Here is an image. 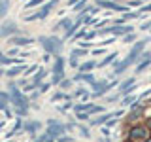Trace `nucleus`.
<instances>
[{
	"label": "nucleus",
	"mask_w": 151,
	"mask_h": 142,
	"mask_svg": "<svg viewBox=\"0 0 151 142\" xmlns=\"http://www.w3.org/2000/svg\"><path fill=\"white\" fill-rule=\"evenodd\" d=\"M40 44L44 46V49L49 55H59L60 49H63V40L57 36H42L40 38Z\"/></svg>",
	"instance_id": "1"
},
{
	"label": "nucleus",
	"mask_w": 151,
	"mask_h": 142,
	"mask_svg": "<svg viewBox=\"0 0 151 142\" xmlns=\"http://www.w3.org/2000/svg\"><path fill=\"white\" fill-rule=\"evenodd\" d=\"M147 138H151V133L145 125H134L129 133V140L130 142H145Z\"/></svg>",
	"instance_id": "2"
},
{
	"label": "nucleus",
	"mask_w": 151,
	"mask_h": 142,
	"mask_svg": "<svg viewBox=\"0 0 151 142\" xmlns=\"http://www.w3.org/2000/svg\"><path fill=\"white\" fill-rule=\"evenodd\" d=\"M9 101L15 104L17 108H27L28 106V99L23 93H19L15 83H9Z\"/></svg>",
	"instance_id": "3"
},
{
	"label": "nucleus",
	"mask_w": 151,
	"mask_h": 142,
	"mask_svg": "<svg viewBox=\"0 0 151 142\" xmlns=\"http://www.w3.org/2000/svg\"><path fill=\"white\" fill-rule=\"evenodd\" d=\"M57 2H59V0H51V2L44 4L40 12H36L34 15H27V17H25V21H34V19H44V17H47V15H49V12L53 9V6H55Z\"/></svg>",
	"instance_id": "4"
},
{
	"label": "nucleus",
	"mask_w": 151,
	"mask_h": 142,
	"mask_svg": "<svg viewBox=\"0 0 151 142\" xmlns=\"http://www.w3.org/2000/svg\"><path fill=\"white\" fill-rule=\"evenodd\" d=\"M64 78V59L63 57H57L55 66H53V82L51 83H60Z\"/></svg>",
	"instance_id": "5"
},
{
	"label": "nucleus",
	"mask_w": 151,
	"mask_h": 142,
	"mask_svg": "<svg viewBox=\"0 0 151 142\" xmlns=\"http://www.w3.org/2000/svg\"><path fill=\"white\" fill-rule=\"evenodd\" d=\"M110 32H113V34H123V36H127V34H130V32H134V28L132 27H123V25H117V27H108V28H100L98 30V34H110Z\"/></svg>",
	"instance_id": "6"
},
{
	"label": "nucleus",
	"mask_w": 151,
	"mask_h": 142,
	"mask_svg": "<svg viewBox=\"0 0 151 142\" xmlns=\"http://www.w3.org/2000/svg\"><path fill=\"white\" fill-rule=\"evenodd\" d=\"M17 30H19V27L15 25L13 21H6V23H2V27H0V36H13V34H17Z\"/></svg>",
	"instance_id": "7"
},
{
	"label": "nucleus",
	"mask_w": 151,
	"mask_h": 142,
	"mask_svg": "<svg viewBox=\"0 0 151 142\" xmlns=\"http://www.w3.org/2000/svg\"><path fill=\"white\" fill-rule=\"evenodd\" d=\"M32 38H28V36H13L12 40H9V44H15V46H28V44H32Z\"/></svg>",
	"instance_id": "8"
},
{
	"label": "nucleus",
	"mask_w": 151,
	"mask_h": 142,
	"mask_svg": "<svg viewBox=\"0 0 151 142\" xmlns=\"http://www.w3.org/2000/svg\"><path fill=\"white\" fill-rule=\"evenodd\" d=\"M98 6L102 8H110V9H117V12H129L125 6H121V4H115V2H110V0H104V2H100Z\"/></svg>",
	"instance_id": "9"
},
{
	"label": "nucleus",
	"mask_w": 151,
	"mask_h": 142,
	"mask_svg": "<svg viewBox=\"0 0 151 142\" xmlns=\"http://www.w3.org/2000/svg\"><path fill=\"white\" fill-rule=\"evenodd\" d=\"M74 110H76V114H79V112H93L94 110V104H89V102L74 104Z\"/></svg>",
	"instance_id": "10"
},
{
	"label": "nucleus",
	"mask_w": 151,
	"mask_h": 142,
	"mask_svg": "<svg viewBox=\"0 0 151 142\" xmlns=\"http://www.w3.org/2000/svg\"><path fill=\"white\" fill-rule=\"evenodd\" d=\"M40 121H28V123H25V127H23V131H27V133H30V135H34V133L40 129Z\"/></svg>",
	"instance_id": "11"
},
{
	"label": "nucleus",
	"mask_w": 151,
	"mask_h": 142,
	"mask_svg": "<svg viewBox=\"0 0 151 142\" xmlns=\"http://www.w3.org/2000/svg\"><path fill=\"white\" fill-rule=\"evenodd\" d=\"M74 80H78V82H79V80H81V82H91V83H94V82H96L93 74H85V72H79V74H76V78H74Z\"/></svg>",
	"instance_id": "12"
},
{
	"label": "nucleus",
	"mask_w": 151,
	"mask_h": 142,
	"mask_svg": "<svg viewBox=\"0 0 151 142\" xmlns=\"http://www.w3.org/2000/svg\"><path fill=\"white\" fill-rule=\"evenodd\" d=\"M110 117H113V114H102V116H98L96 120H93V125H102V123L110 121Z\"/></svg>",
	"instance_id": "13"
},
{
	"label": "nucleus",
	"mask_w": 151,
	"mask_h": 142,
	"mask_svg": "<svg viewBox=\"0 0 151 142\" xmlns=\"http://www.w3.org/2000/svg\"><path fill=\"white\" fill-rule=\"evenodd\" d=\"M44 78H45V70L42 68V70H38V72H36L34 80H32L30 83H34V87H38V85H40V82H42V80H44Z\"/></svg>",
	"instance_id": "14"
},
{
	"label": "nucleus",
	"mask_w": 151,
	"mask_h": 142,
	"mask_svg": "<svg viewBox=\"0 0 151 142\" xmlns=\"http://www.w3.org/2000/svg\"><path fill=\"white\" fill-rule=\"evenodd\" d=\"M25 70V64H19V66H13V68H9L8 72H6V76H9V78H13V76H17L19 72H23Z\"/></svg>",
	"instance_id": "15"
},
{
	"label": "nucleus",
	"mask_w": 151,
	"mask_h": 142,
	"mask_svg": "<svg viewBox=\"0 0 151 142\" xmlns=\"http://www.w3.org/2000/svg\"><path fill=\"white\" fill-rule=\"evenodd\" d=\"M136 17H140V12H129V13H123V17L119 19V25L123 21H129V19H136Z\"/></svg>",
	"instance_id": "16"
},
{
	"label": "nucleus",
	"mask_w": 151,
	"mask_h": 142,
	"mask_svg": "<svg viewBox=\"0 0 151 142\" xmlns=\"http://www.w3.org/2000/svg\"><path fill=\"white\" fill-rule=\"evenodd\" d=\"M8 9H9V0H0V19L8 13Z\"/></svg>",
	"instance_id": "17"
},
{
	"label": "nucleus",
	"mask_w": 151,
	"mask_h": 142,
	"mask_svg": "<svg viewBox=\"0 0 151 142\" xmlns=\"http://www.w3.org/2000/svg\"><path fill=\"white\" fill-rule=\"evenodd\" d=\"M94 66H96V63H94V61H87V63L79 64V72H87V70H93Z\"/></svg>",
	"instance_id": "18"
},
{
	"label": "nucleus",
	"mask_w": 151,
	"mask_h": 142,
	"mask_svg": "<svg viewBox=\"0 0 151 142\" xmlns=\"http://www.w3.org/2000/svg\"><path fill=\"white\" fill-rule=\"evenodd\" d=\"M70 27H72V21H70L68 17H64V19H63V21H60V23H59V25H57L55 28H63V30H68Z\"/></svg>",
	"instance_id": "19"
},
{
	"label": "nucleus",
	"mask_w": 151,
	"mask_h": 142,
	"mask_svg": "<svg viewBox=\"0 0 151 142\" xmlns=\"http://www.w3.org/2000/svg\"><path fill=\"white\" fill-rule=\"evenodd\" d=\"M117 59V53H110V55H106V59L102 61V63H98L100 66H106V64H110V63H113V61Z\"/></svg>",
	"instance_id": "20"
},
{
	"label": "nucleus",
	"mask_w": 151,
	"mask_h": 142,
	"mask_svg": "<svg viewBox=\"0 0 151 142\" xmlns=\"http://www.w3.org/2000/svg\"><path fill=\"white\" fill-rule=\"evenodd\" d=\"M21 127H23V123H21V121H17V123H15V125H13V129H12V131H9V133H8V135H6V138H12V136H13V135H17V131H19V129H21Z\"/></svg>",
	"instance_id": "21"
},
{
	"label": "nucleus",
	"mask_w": 151,
	"mask_h": 142,
	"mask_svg": "<svg viewBox=\"0 0 151 142\" xmlns=\"http://www.w3.org/2000/svg\"><path fill=\"white\" fill-rule=\"evenodd\" d=\"M134 82H136L134 78H129V80H125V82L121 83V93L125 91V89H129V87H132V85H134Z\"/></svg>",
	"instance_id": "22"
},
{
	"label": "nucleus",
	"mask_w": 151,
	"mask_h": 142,
	"mask_svg": "<svg viewBox=\"0 0 151 142\" xmlns=\"http://www.w3.org/2000/svg\"><path fill=\"white\" fill-rule=\"evenodd\" d=\"M0 63H2V64H19V61L17 59H9V57H0Z\"/></svg>",
	"instance_id": "23"
},
{
	"label": "nucleus",
	"mask_w": 151,
	"mask_h": 142,
	"mask_svg": "<svg viewBox=\"0 0 151 142\" xmlns=\"http://www.w3.org/2000/svg\"><path fill=\"white\" fill-rule=\"evenodd\" d=\"M106 83H108V82H94V83H93V91L98 93L102 87H106Z\"/></svg>",
	"instance_id": "24"
},
{
	"label": "nucleus",
	"mask_w": 151,
	"mask_h": 142,
	"mask_svg": "<svg viewBox=\"0 0 151 142\" xmlns=\"http://www.w3.org/2000/svg\"><path fill=\"white\" fill-rule=\"evenodd\" d=\"M134 101H136V97H132V95H127V97L123 99V102H121V104H123V106H129V104H132Z\"/></svg>",
	"instance_id": "25"
},
{
	"label": "nucleus",
	"mask_w": 151,
	"mask_h": 142,
	"mask_svg": "<svg viewBox=\"0 0 151 142\" xmlns=\"http://www.w3.org/2000/svg\"><path fill=\"white\" fill-rule=\"evenodd\" d=\"M42 2H45V0H28L25 8H34V6H38V4H42Z\"/></svg>",
	"instance_id": "26"
},
{
	"label": "nucleus",
	"mask_w": 151,
	"mask_h": 142,
	"mask_svg": "<svg viewBox=\"0 0 151 142\" xmlns=\"http://www.w3.org/2000/svg\"><path fill=\"white\" fill-rule=\"evenodd\" d=\"M59 99H68V95H64V93H55L53 97H51V102H55V101H59Z\"/></svg>",
	"instance_id": "27"
},
{
	"label": "nucleus",
	"mask_w": 151,
	"mask_h": 142,
	"mask_svg": "<svg viewBox=\"0 0 151 142\" xmlns=\"http://www.w3.org/2000/svg\"><path fill=\"white\" fill-rule=\"evenodd\" d=\"M134 38H136V34H134V32H130V34H127V36H123V42H125V44H130V42H132V40H134Z\"/></svg>",
	"instance_id": "28"
},
{
	"label": "nucleus",
	"mask_w": 151,
	"mask_h": 142,
	"mask_svg": "<svg viewBox=\"0 0 151 142\" xmlns=\"http://www.w3.org/2000/svg\"><path fill=\"white\" fill-rule=\"evenodd\" d=\"M85 4H87L85 0H81V2H78V4H76V12H79V13H81V12H85Z\"/></svg>",
	"instance_id": "29"
},
{
	"label": "nucleus",
	"mask_w": 151,
	"mask_h": 142,
	"mask_svg": "<svg viewBox=\"0 0 151 142\" xmlns=\"http://www.w3.org/2000/svg\"><path fill=\"white\" fill-rule=\"evenodd\" d=\"M85 53H87V51L81 49V47H79V49H72V57H81V55H85Z\"/></svg>",
	"instance_id": "30"
},
{
	"label": "nucleus",
	"mask_w": 151,
	"mask_h": 142,
	"mask_svg": "<svg viewBox=\"0 0 151 142\" xmlns=\"http://www.w3.org/2000/svg\"><path fill=\"white\" fill-rule=\"evenodd\" d=\"M76 117H78L79 121H85V120H89V114L87 112H79V114H76Z\"/></svg>",
	"instance_id": "31"
},
{
	"label": "nucleus",
	"mask_w": 151,
	"mask_h": 142,
	"mask_svg": "<svg viewBox=\"0 0 151 142\" xmlns=\"http://www.w3.org/2000/svg\"><path fill=\"white\" fill-rule=\"evenodd\" d=\"M0 110L8 112V101H6V99H0Z\"/></svg>",
	"instance_id": "32"
},
{
	"label": "nucleus",
	"mask_w": 151,
	"mask_h": 142,
	"mask_svg": "<svg viewBox=\"0 0 151 142\" xmlns=\"http://www.w3.org/2000/svg\"><path fill=\"white\" fill-rule=\"evenodd\" d=\"M79 133H81L83 138H89V136H91V135H89V131H87V127H79Z\"/></svg>",
	"instance_id": "33"
},
{
	"label": "nucleus",
	"mask_w": 151,
	"mask_h": 142,
	"mask_svg": "<svg viewBox=\"0 0 151 142\" xmlns=\"http://www.w3.org/2000/svg\"><path fill=\"white\" fill-rule=\"evenodd\" d=\"M89 46H91V42H87V40L79 42V47H81V49H85V47H89Z\"/></svg>",
	"instance_id": "34"
},
{
	"label": "nucleus",
	"mask_w": 151,
	"mask_h": 142,
	"mask_svg": "<svg viewBox=\"0 0 151 142\" xmlns=\"http://www.w3.org/2000/svg\"><path fill=\"white\" fill-rule=\"evenodd\" d=\"M45 140H47V133H45V135H42V136H38L34 142H45Z\"/></svg>",
	"instance_id": "35"
},
{
	"label": "nucleus",
	"mask_w": 151,
	"mask_h": 142,
	"mask_svg": "<svg viewBox=\"0 0 151 142\" xmlns=\"http://www.w3.org/2000/svg\"><path fill=\"white\" fill-rule=\"evenodd\" d=\"M70 64H72V66H78V57H72V55H70Z\"/></svg>",
	"instance_id": "36"
},
{
	"label": "nucleus",
	"mask_w": 151,
	"mask_h": 142,
	"mask_svg": "<svg viewBox=\"0 0 151 142\" xmlns=\"http://www.w3.org/2000/svg\"><path fill=\"white\" fill-rule=\"evenodd\" d=\"M34 70H36V64L28 66V68H27V74H28V76H30V74H34Z\"/></svg>",
	"instance_id": "37"
},
{
	"label": "nucleus",
	"mask_w": 151,
	"mask_h": 142,
	"mask_svg": "<svg viewBox=\"0 0 151 142\" xmlns=\"http://www.w3.org/2000/svg\"><path fill=\"white\" fill-rule=\"evenodd\" d=\"M51 87V82L49 83H42V87H40V91H47V89Z\"/></svg>",
	"instance_id": "38"
},
{
	"label": "nucleus",
	"mask_w": 151,
	"mask_h": 142,
	"mask_svg": "<svg viewBox=\"0 0 151 142\" xmlns=\"http://www.w3.org/2000/svg\"><path fill=\"white\" fill-rule=\"evenodd\" d=\"M147 12H151V4H149V6H144L140 9V13H147Z\"/></svg>",
	"instance_id": "39"
},
{
	"label": "nucleus",
	"mask_w": 151,
	"mask_h": 142,
	"mask_svg": "<svg viewBox=\"0 0 151 142\" xmlns=\"http://www.w3.org/2000/svg\"><path fill=\"white\" fill-rule=\"evenodd\" d=\"M70 83H72V82H70V80H63V82H60V87H68Z\"/></svg>",
	"instance_id": "40"
},
{
	"label": "nucleus",
	"mask_w": 151,
	"mask_h": 142,
	"mask_svg": "<svg viewBox=\"0 0 151 142\" xmlns=\"http://www.w3.org/2000/svg\"><path fill=\"white\" fill-rule=\"evenodd\" d=\"M142 0H130V6H140Z\"/></svg>",
	"instance_id": "41"
},
{
	"label": "nucleus",
	"mask_w": 151,
	"mask_h": 142,
	"mask_svg": "<svg viewBox=\"0 0 151 142\" xmlns=\"http://www.w3.org/2000/svg\"><path fill=\"white\" fill-rule=\"evenodd\" d=\"M93 53H94V55H102L104 49H93Z\"/></svg>",
	"instance_id": "42"
},
{
	"label": "nucleus",
	"mask_w": 151,
	"mask_h": 142,
	"mask_svg": "<svg viewBox=\"0 0 151 142\" xmlns=\"http://www.w3.org/2000/svg\"><path fill=\"white\" fill-rule=\"evenodd\" d=\"M115 123H117V120H110V121H108V127H113Z\"/></svg>",
	"instance_id": "43"
},
{
	"label": "nucleus",
	"mask_w": 151,
	"mask_h": 142,
	"mask_svg": "<svg viewBox=\"0 0 151 142\" xmlns=\"http://www.w3.org/2000/svg\"><path fill=\"white\" fill-rule=\"evenodd\" d=\"M78 2H81V0H68V4H78Z\"/></svg>",
	"instance_id": "44"
},
{
	"label": "nucleus",
	"mask_w": 151,
	"mask_h": 142,
	"mask_svg": "<svg viewBox=\"0 0 151 142\" xmlns=\"http://www.w3.org/2000/svg\"><path fill=\"white\" fill-rule=\"evenodd\" d=\"M45 142H55V140H53V138H51V136H49V138H47Z\"/></svg>",
	"instance_id": "45"
},
{
	"label": "nucleus",
	"mask_w": 151,
	"mask_h": 142,
	"mask_svg": "<svg viewBox=\"0 0 151 142\" xmlns=\"http://www.w3.org/2000/svg\"><path fill=\"white\" fill-rule=\"evenodd\" d=\"M94 2H96V4H100V2H104V0H94Z\"/></svg>",
	"instance_id": "46"
},
{
	"label": "nucleus",
	"mask_w": 151,
	"mask_h": 142,
	"mask_svg": "<svg viewBox=\"0 0 151 142\" xmlns=\"http://www.w3.org/2000/svg\"><path fill=\"white\" fill-rule=\"evenodd\" d=\"M2 74H6V72H4V70H2V68H0V76H2Z\"/></svg>",
	"instance_id": "47"
},
{
	"label": "nucleus",
	"mask_w": 151,
	"mask_h": 142,
	"mask_svg": "<svg viewBox=\"0 0 151 142\" xmlns=\"http://www.w3.org/2000/svg\"><path fill=\"white\" fill-rule=\"evenodd\" d=\"M145 142H151V138H147V140H145Z\"/></svg>",
	"instance_id": "48"
},
{
	"label": "nucleus",
	"mask_w": 151,
	"mask_h": 142,
	"mask_svg": "<svg viewBox=\"0 0 151 142\" xmlns=\"http://www.w3.org/2000/svg\"><path fill=\"white\" fill-rule=\"evenodd\" d=\"M149 129H151V121H149Z\"/></svg>",
	"instance_id": "49"
},
{
	"label": "nucleus",
	"mask_w": 151,
	"mask_h": 142,
	"mask_svg": "<svg viewBox=\"0 0 151 142\" xmlns=\"http://www.w3.org/2000/svg\"><path fill=\"white\" fill-rule=\"evenodd\" d=\"M0 57H2V53H0Z\"/></svg>",
	"instance_id": "50"
}]
</instances>
